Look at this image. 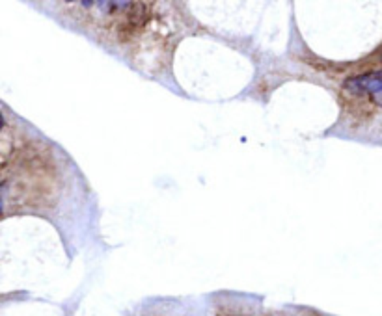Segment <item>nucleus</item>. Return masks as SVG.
<instances>
[{"instance_id":"1","label":"nucleus","mask_w":382,"mask_h":316,"mask_svg":"<svg viewBox=\"0 0 382 316\" xmlns=\"http://www.w3.org/2000/svg\"><path fill=\"white\" fill-rule=\"evenodd\" d=\"M345 88L352 93H370V95H377L382 91V69L381 71H371L358 75V77L349 78L345 82Z\"/></svg>"}]
</instances>
